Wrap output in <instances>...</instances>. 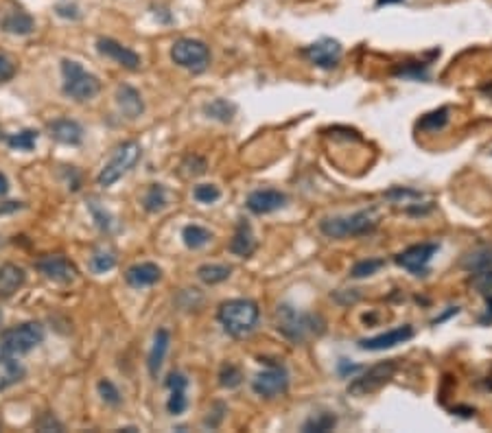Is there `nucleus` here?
<instances>
[{
    "label": "nucleus",
    "instance_id": "nucleus-26",
    "mask_svg": "<svg viewBox=\"0 0 492 433\" xmlns=\"http://www.w3.org/2000/svg\"><path fill=\"white\" fill-rule=\"evenodd\" d=\"M232 274V267L219 263H206L202 267H197V278H200L204 285H219V282L228 280Z\"/></svg>",
    "mask_w": 492,
    "mask_h": 433
},
{
    "label": "nucleus",
    "instance_id": "nucleus-44",
    "mask_svg": "<svg viewBox=\"0 0 492 433\" xmlns=\"http://www.w3.org/2000/svg\"><path fill=\"white\" fill-rule=\"evenodd\" d=\"M479 324H484V326L492 324V293L488 295V302H486V315L479 320Z\"/></svg>",
    "mask_w": 492,
    "mask_h": 433
},
{
    "label": "nucleus",
    "instance_id": "nucleus-37",
    "mask_svg": "<svg viewBox=\"0 0 492 433\" xmlns=\"http://www.w3.org/2000/svg\"><path fill=\"white\" fill-rule=\"evenodd\" d=\"M193 197L200 204H215V202H219V199H221V191L215 184H200V186H195Z\"/></svg>",
    "mask_w": 492,
    "mask_h": 433
},
{
    "label": "nucleus",
    "instance_id": "nucleus-8",
    "mask_svg": "<svg viewBox=\"0 0 492 433\" xmlns=\"http://www.w3.org/2000/svg\"><path fill=\"white\" fill-rule=\"evenodd\" d=\"M398 370V363L389 359V361H381L368 368L364 374L352 376V381L348 383V394L352 396H370L374 392H379L389 379H394Z\"/></svg>",
    "mask_w": 492,
    "mask_h": 433
},
{
    "label": "nucleus",
    "instance_id": "nucleus-48",
    "mask_svg": "<svg viewBox=\"0 0 492 433\" xmlns=\"http://www.w3.org/2000/svg\"><path fill=\"white\" fill-rule=\"evenodd\" d=\"M0 324H3V313H0Z\"/></svg>",
    "mask_w": 492,
    "mask_h": 433
},
{
    "label": "nucleus",
    "instance_id": "nucleus-40",
    "mask_svg": "<svg viewBox=\"0 0 492 433\" xmlns=\"http://www.w3.org/2000/svg\"><path fill=\"white\" fill-rule=\"evenodd\" d=\"M426 66H429V64L409 61V64L403 66V68L396 71V75L398 77H412V79H426Z\"/></svg>",
    "mask_w": 492,
    "mask_h": 433
},
{
    "label": "nucleus",
    "instance_id": "nucleus-9",
    "mask_svg": "<svg viewBox=\"0 0 492 433\" xmlns=\"http://www.w3.org/2000/svg\"><path fill=\"white\" fill-rule=\"evenodd\" d=\"M252 390L260 398H278L289 390V372L285 365H269L252 379Z\"/></svg>",
    "mask_w": 492,
    "mask_h": 433
},
{
    "label": "nucleus",
    "instance_id": "nucleus-28",
    "mask_svg": "<svg viewBox=\"0 0 492 433\" xmlns=\"http://www.w3.org/2000/svg\"><path fill=\"white\" fill-rule=\"evenodd\" d=\"M449 119H451V110L449 108H438L429 114H424L422 119L418 121V127L422 131H440L449 125Z\"/></svg>",
    "mask_w": 492,
    "mask_h": 433
},
{
    "label": "nucleus",
    "instance_id": "nucleus-17",
    "mask_svg": "<svg viewBox=\"0 0 492 433\" xmlns=\"http://www.w3.org/2000/svg\"><path fill=\"white\" fill-rule=\"evenodd\" d=\"M125 280L129 287L144 289V287H151L162 280V270L156 263H136V265H131V267H127Z\"/></svg>",
    "mask_w": 492,
    "mask_h": 433
},
{
    "label": "nucleus",
    "instance_id": "nucleus-35",
    "mask_svg": "<svg viewBox=\"0 0 492 433\" xmlns=\"http://www.w3.org/2000/svg\"><path fill=\"white\" fill-rule=\"evenodd\" d=\"M385 265L383 258H366V260H359L352 265V270H350V276L352 278H368L372 274H376L381 267Z\"/></svg>",
    "mask_w": 492,
    "mask_h": 433
},
{
    "label": "nucleus",
    "instance_id": "nucleus-46",
    "mask_svg": "<svg viewBox=\"0 0 492 433\" xmlns=\"http://www.w3.org/2000/svg\"><path fill=\"white\" fill-rule=\"evenodd\" d=\"M9 191V179L5 173H0V195H5Z\"/></svg>",
    "mask_w": 492,
    "mask_h": 433
},
{
    "label": "nucleus",
    "instance_id": "nucleus-15",
    "mask_svg": "<svg viewBox=\"0 0 492 433\" xmlns=\"http://www.w3.org/2000/svg\"><path fill=\"white\" fill-rule=\"evenodd\" d=\"M287 204V195L276 191V189H258L250 193L248 197V210L254 214H269L285 208Z\"/></svg>",
    "mask_w": 492,
    "mask_h": 433
},
{
    "label": "nucleus",
    "instance_id": "nucleus-22",
    "mask_svg": "<svg viewBox=\"0 0 492 433\" xmlns=\"http://www.w3.org/2000/svg\"><path fill=\"white\" fill-rule=\"evenodd\" d=\"M117 103H119L121 112L127 116L129 121L138 119V116H142V112H144V103H142L140 92L136 88H131V86H121L117 90Z\"/></svg>",
    "mask_w": 492,
    "mask_h": 433
},
{
    "label": "nucleus",
    "instance_id": "nucleus-29",
    "mask_svg": "<svg viewBox=\"0 0 492 433\" xmlns=\"http://www.w3.org/2000/svg\"><path fill=\"white\" fill-rule=\"evenodd\" d=\"M335 427H337V416L322 411V413L311 416L308 420H304L302 431L304 433H326V431H333Z\"/></svg>",
    "mask_w": 492,
    "mask_h": 433
},
{
    "label": "nucleus",
    "instance_id": "nucleus-16",
    "mask_svg": "<svg viewBox=\"0 0 492 433\" xmlns=\"http://www.w3.org/2000/svg\"><path fill=\"white\" fill-rule=\"evenodd\" d=\"M164 386L169 388V401H167V409L171 416H179L184 413L188 407V398H186V388H188V379L182 372H171L167 376V383Z\"/></svg>",
    "mask_w": 492,
    "mask_h": 433
},
{
    "label": "nucleus",
    "instance_id": "nucleus-19",
    "mask_svg": "<svg viewBox=\"0 0 492 433\" xmlns=\"http://www.w3.org/2000/svg\"><path fill=\"white\" fill-rule=\"evenodd\" d=\"M171 348V332L167 328H158L156 335H154V344H151V351L149 357H147V368H149V374L156 379L164 365V359H167V353Z\"/></svg>",
    "mask_w": 492,
    "mask_h": 433
},
{
    "label": "nucleus",
    "instance_id": "nucleus-21",
    "mask_svg": "<svg viewBox=\"0 0 492 433\" xmlns=\"http://www.w3.org/2000/svg\"><path fill=\"white\" fill-rule=\"evenodd\" d=\"M27 376L24 365L15 359L13 355H3L0 353V392H5Z\"/></svg>",
    "mask_w": 492,
    "mask_h": 433
},
{
    "label": "nucleus",
    "instance_id": "nucleus-20",
    "mask_svg": "<svg viewBox=\"0 0 492 433\" xmlns=\"http://www.w3.org/2000/svg\"><path fill=\"white\" fill-rule=\"evenodd\" d=\"M48 131H51V138H55L61 145H81L84 140V127L73 119H57L53 123H48Z\"/></svg>",
    "mask_w": 492,
    "mask_h": 433
},
{
    "label": "nucleus",
    "instance_id": "nucleus-33",
    "mask_svg": "<svg viewBox=\"0 0 492 433\" xmlns=\"http://www.w3.org/2000/svg\"><path fill=\"white\" fill-rule=\"evenodd\" d=\"M36 142H38V131H33V129H22L18 134H11L7 138V145L11 149H18V152H31V149L36 147Z\"/></svg>",
    "mask_w": 492,
    "mask_h": 433
},
{
    "label": "nucleus",
    "instance_id": "nucleus-47",
    "mask_svg": "<svg viewBox=\"0 0 492 433\" xmlns=\"http://www.w3.org/2000/svg\"><path fill=\"white\" fill-rule=\"evenodd\" d=\"M394 3H403V0H376V5L383 7V5H394Z\"/></svg>",
    "mask_w": 492,
    "mask_h": 433
},
{
    "label": "nucleus",
    "instance_id": "nucleus-12",
    "mask_svg": "<svg viewBox=\"0 0 492 433\" xmlns=\"http://www.w3.org/2000/svg\"><path fill=\"white\" fill-rule=\"evenodd\" d=\"M36 270L53 282H59V285H70V282L77 280L79 272L75 267V263L68 260L61 254H48L40 260H36Z\"/></svg>",
    "mask_w": 492,
    "mask_h": 433
},
{
    "label": "nucleus",
    "instance_id": "nucleus-18",
    "mask_svg": "<svg viewBox=\"0 0 492 433\" xmlns=\"http://www.w3.org/2000/svg\"><path fill=\"white\" fill-rule=\"evenodd\" d=\"M256 247H258V243H256V237L252 232V226L245 219H241L237 223L234 237H232V241H230L228 249L239 258H250L256 252Z\"/></svg>",
    "mask_w": 492,
    "mask_h": 433
},
{
    "label": "nucleus",
    "instance_id": "nucleus-11",
    "mask_svg": "<svg viewBox=\"0 0 492 433\" xmlns=\"http://www.w3.org/2000/svg\"><path fill=\"white\" fill-rule=\"evenodd\" d=\"M302 55L313 64L318 66V68L322 71H333L339 66L341 61V55H343V48L337 40L333 38H322L318 42H313L311 46H306Z\"/></svg>",
    "mask_w": 492,
    "mask_h": 433
},
{
    "label": "nucleus",
    "instance_id": "nucleus-31",
    "mask_svg": "<svg viewBox=\"0 0 492 433\" xmlns=\"http://www.w3.org/2000/svg\"><path fill=\"white\" fill-rule=\"evenodd\" d=\"M142 204H144L147 212H160V210H164V206H167V191H164L162 184H151L149 191L144 193Z\"/></svg>",
    "mask_w": 492,
    "mask_h": 433
},
{
    "label": "nucleus",
    "instance_id": "nucleus-2",
    "mask_svg": "<svg viewBox=\"0 0 492 433\" xmlns=\"http://www.w3.org/2000/svg\"><path fill=\"white\" fill-rule=\"evenodd\" d=\"M276 328L291 344H304L311 337H318L324 330V320L320 318V315L300 311L291 304H278Z\"/></svg>",
    "mask_w": 492,
    "mask_h": 433
},
{
    "label": "nucleus",
    "instance_id": "nucleus-43",
    "mask_svg": "<svg viewBox=\"0 0 492 433\" xmlns=\"http://www.w3.org/2000/svg\"><path fill=\"white\" fill-rule=\"evenodd\" d=\"M57 15H61V18H70V20H79L81 18V13L75 5H57Z\"/></svg>",
    "mask_w": 492,
    "mask_h": 433
},
{
    "label": "nucleus",
    "instance_id": "nucleus-36",
    "mask_svg": "<svg viewBox=\"0 0 492 433\" xmlns=\"http://www.w3.org/2000/svg\"><path fill=\"white\" fill-rule=\"evenodd\" d=\"M114 267H117V256H114L112 252H105V249H96L92 256V270L96 274H105Z\"/></svg>",
    "mask_w": 492,
    "mask_h": 433
},
{
    "label": "nucleus",
    "instance_id": "nucleus-41",
    "mask_svg": "<svg viewBox=\"0 0 492 433\" xmlns=\"http://www.w3.org/2000/svg\"><path fill=\"white\" fill-rule=\"evenodd\" d=\"M13 77H15V64L7 55H0V83H7Z\"/></svg>",
    "mask_w": 492,
    "mask_h": 433
},
{
    "label": "nucleus",
    "instance_id": "nucleus-5",
    "mask_svg": "<svg viewBox=\"0 0 492 433\" xmlns=\"http://www.w3.org/2000/svg\"><path fill=\"white\" fill-rule=\"evenodd\" d=\"M140 158H142V147L136 140H127V142L119 145L117 149H114L110 162L103 166L101 173H98V177H96L98 186L117 184L121 177H125L131 169H134Z\"/></svg>",
    "mask_w": 492,
    "mask_h": 433
},
{
    "label": "nucleus",
    "instance_id": "nucleus-45",
    "mask_svg": "<svg viewBox=\"0 0 492 433\" xmlns=\"http://www.w3.org/2000/svg\"><path fill=\"white\" fill-rule=\"evenodd\" d=\"M457 313H459V309H457V307H451L445 315H440V318H435V320H433V324L445 322V320H449V318H451V315H457Z\"/></svg>",
    "mask_w": 492,
    "mask_h": 433
},
{
    "label": "nucleus",
    "instance_id": "nucleus-39",
    "mask_svg": "<svg viewBox=\"0 0 492 433\" xmlns=\"http://www.w3.org/2000/svg\"><path fill=\"white\" fill-rule=\"evenodd\" d=\"M470 285L477 289L482 295H490L492 293V270H484V272H472Z\"/></svg>",
    "mask_w": 492,
    "mask_h": 433
},
{
    "label": "nucleus",
    "instance_id": "nucleus-42",
    "mask_svg": "<svg viewBox=\"0 0 492 433\" xmlns=\"http://www.w3.org/2000/svg\"><path fill=\"white\" fill-rule=\"evenodd\" d=\"M36 427L40 431H61L64 429V425L59 420H55L51 413H44V418L40 423H36Z\"/></svg>",
    "mask_w": 492,
    "mask_h": 433
},
{
    "label": "nucleus",
    "instance_id": "nucleus-34",
    "mask_svg": "<svg viewBox=\"0 0 492 433\" xmlns=\"http://www.w3.org/2000/svg\"><path fill=\"white\" fill-rule=\"evenodd\" d=\"M96 390H98V396L103 398V403L110 405V407H119L123 403V396L119 392V388L114 386L110 379H101L96 383Z\"/></svg>",
    "mask_w": 492,
    "mask_h": 433
},
{
    "label": "nucleus",
    "instance_id": "nucleus-7",
    "mask_svg": "<svg viewBox=\"0 0 492 433\" xmlns=\"http://www.w3.org/2000/svg\"><path fill=\"white\" fill-rule=\"evenodd\" d=\"M171 59L179 68L191 73H204L210 66V48L206 42L195 38H179L171 46Z\"/></svg>",
    "mask_w": 492,
    "mask_h": 433
},
{
    "label": "nucleus",
    "instance_id": "nucleus-4",
    "mask_svg": "<svg viewBox=\"0 0 492 433\" xmlns=\"http://www.w3.org/2000/svg\"><path fill=\"white\" fill-rule=\"evenodd\" d=\"M61 77H64V94L84 103L101 92V81L96 75L88 73L84 66L73 59H61Z\"/></svg>",
    "mask_w": 492,
    "mask_h": 433
},
{
    "label": "nucleus",
    "instance_id": "nucleus-23",
    "mask_svg": "<svg viewBox=\"0 0 492 433\" xmlns=\"http://www.w3.org/2000/svg\"><path fill=\"white\" fill-rule=\"evenodd\" d=\"M27 280V274L22 267L13 263H5L0 267V298H11L15 291H18Z\"/></svg>",
    "mask_w": 492,
    "mask_h": 433
},
{
    "label": "nucleus",
    "instance_id": "nucleus-1",
    "mask_svg": "<svg viewBox=\"0 0 492 433\" xmlns=\"http://www.w3.org/2000/svg\"><path fill=\"white\" fill-rule=\"evenodd\" d=\"M217 320L230 337L243 339V337H250L256 330L258 320H260V309L254 300H248V298L225 300L217 309Z\"/></svg>",
    "mask_w": 492,
    "mask_h": 433
},
{
    "label": "nucleus",
    "instance_id": "nucleus-6",
    "mask_svg": "<svg viewBox=\"0 0 492 433\" xmlns=\"http://www.w3.org/2000/svg\"><path fill=\"white\" fill-rule=\"evenodd\" d=\"M42 342H44V326L40 322H24L20 326L7 328L0 335V353L20 357L31 353Z\"/></svg>",
    "mask_w": 492,
    "mask_h": 433
},
{
    "label": "nucleus",
    "instance_id": "nucleus-38",
    "mask_svg": "<svg viewBox=\"0 0 492 433\" xmlns=\"http://www.w3.org/2000/svg\"><path fill=\"white\" fill-rule=\"evenodd\" d=\"M208 169V164L202 156H188L184 162H182V173L186 177H197V175H204Z\"/></svg>",
    "mask_w": 492,
    "mask_h": 433
},
{
    "label": "nucleus",
    "instance_id": "nucleus-32",
    "mask_svg": "<svg viewBox=\"0 0 492 433\" xmlns=\"http://www.w3.org/2000/svg\"><path fill=\"white\" fill-rule=\"evenodd\" d=\"M243 383V372L234 363H223L219 370V386L225 390H234Z\"/></svg>",
    "mask_w": 492,
    "mask_h": 433
},
{
    "label": "nucleus",
    "instance_id": "nucleus-30",
    "mask_svg": "<svg viewBox=\"0 0 492 433\" xmlns=\"http://www.w3.org/2000/svg\"><path fill=\"white\" fill-rule=\"evenodd\" d=\"M204 112L210 116V119H215L219 123H230L232 121V116L237 114V105L225 101V98H215V101H210L204 108Z\"/></svg>",
    "mask_w": 492,
    "mask_h": 433
},
{
    "label": "nucleus",
    "instance_id": "nucleus-3",
    "mask_svg": "<svg viewBox=\"0 0 492 433\" xmlns=\"http://www.w3.org/2000/svg\"><path fill=\"white\" fill-rule=\"evenodd\" d=\"M379 226V216L372 208L359 210L346 216H324L320 221L322 235L328 239H350V237H364Z\"/></svg>",
    "mask_w": 492,
    "mask_h": 433
},
{
    "label": "nucleus",
    "instance_id": "nucleus-10",
    "mask_svg": "<svg viewBox=\"0 0 492 433\" xmlns=\"http://www.w3.org/2000/svg\"><path fill=\"white\" fill-rule=\"evenodd\" d=\"M440 245L438 243H418L403 249L401 254H396V265H401L403 270H407L414 276H424L429 272V263L433 260V256L438 254Z\"/></svg>",
    "mask_w": 492,
    "mask_h": 433
},
{
    "label": "nucleus",
    "instance_id": "nucleus-25",
    "mask_svg": "<svg viewBox=\"0 0 492 433\" xmlns=\"http://www.w3.org/2000/svg\"><path fill=\"white\" fill-rule=\"evenodd\" d=\"M462 267L466 272H484V270H492V245H484L472 249L470 254L464 256Z\"/></svg>",
    "mask_w": 492,
    "mask_h": 433
},
{
    "label": "nucleus",
    "instance_id": "nucleus-13",
    "mask_svg": "<svg viewBox=\"0 0 492 433\" xmlns=\"http://www.w3.org/2000/svg\"><path fill=\"white\" fill-rule=\"evenodd\" d=\"M412 337H414V326L403 324L398 328H392V330L381 332V335L359 339V348H361V351H368V353H381V351H389V348L398 346V344H405Z\"/></svg>",
    "mask_w": 492,
    "mask_h": 433
},
{
    "label": "nucleus",
    "instance_id": "nucleus-24",
    "mask_svg": "<svg viewBox=\"0 0 492 433\" xmlns=\"http://www.w3.org/2000/svg\"><path fill=\"white\" fill-rule=\"evenodd\" d=\"M0 27L7 33H13V36H29L36 29V20L27 11H11L0 20Z\"/></svg>",
    "mask_w": 492,
    "mask_h": 433
},
{
    "label": "nucleus",
    "instance_id": "nucleus-27",
    "mask_svg": "<svg viewBox=\"0 0 492 433\" xmlns=\"http://www.w3.org/2000/svg\"><path fill=\"white\" fill-rule=\"evenodd\" d=\"M182 239H184V245L191 247V249H200L204 245H208L212 241V232L206 230L204 226L200 223H191L182 230Z\"/></svg>",
    "mask_w": 492,
    "mask_h": 433
},
{
    "label": "nucleus",
    "instance_id": "nucleus-14",
    "mask_svg": "<svg viewBox=\"0 0 492 433\" xmlns=\"http://www.w3.org/2000/svg\"><path fill=\"white\" fill-rule=\"evenodd\" d=\"M96 48H98V53L110 57L112 61H117L125 71H140V66H142L140 55L136 51H131V48L123 46L121 42L112 40V38H98Z\"/></svg>",
    "mask_w": 492,
    "mask_h": 433
}]
</instances>
